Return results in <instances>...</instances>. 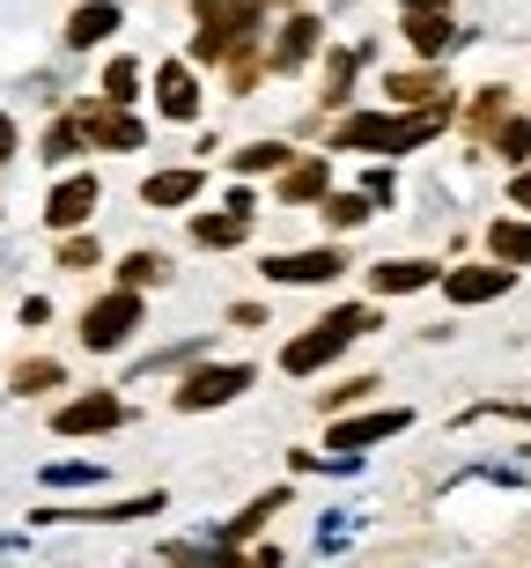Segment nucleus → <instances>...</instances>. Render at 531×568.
I'll return each mask as SVG.
<instances>
[{
    "label": "nucleus",
    "instance_id": "nucleus-1",
    "mask_svg": "<svg viewBox=\"0 0 531 568\" xmlns=\"http://www.w3.org/2000/svg\"><path fill=\"white\" fill-rule=\"evenodd\" d=\"M450 119V104H421V111H361V119H340L333 141L340 148H369V155H406V148H421L428 133Z\"/></svg>",
    "mask_w": 531,
    "mask_h": 568
},
{
    "label": "nucleus",
    "instance_id": "nucleus-2",
    "mask_svg": "<svg viewBox=\"0 0 531 568\" xmlns=\"http://www.w3.org/2000/svg\"><path fill=\"white\" fill-rule=\"evenodd\" d=\"M355 333H377V311H369V303H340V311H325L303 339L280 347V369H288V377H310V369H325L333 355H347Z\"/></svg>",
    "mask_w": 531,
    "mask_h": 568
},
{
    "label": "nucleus",
    "instance_id": "nucleus-3",
    "mask_svg": "<svg viewBox=\"0 0 531 568\" xmlns=\"http://www.w3.org/2000/svg\"><path fill=\"white\" fill-rule=\"evenodd\" d=\"M141 333V295L119 281L111 295H96L82 311V347H96V355H111V347H126V339Z\"/></svg>",
    "mask_w": 531,
    "mask_h": 568
},
{
    "label": "nucleus",
    "instance_id": "nucleus-4",
    "mask_svg": "<svg viewBox=\"0 0 531 568\" xmlns=\"http://www.w3.org/2000/svg\"><path fill=\"white\" fill-rule=\"evenodd\" d=\"M333 274H347L340 244H318V252H274V258H266V281H280V288H325Z\"/></svg>",
    "mask_w": 531,
    "mask_h": 568
},
{
    "label": "nucleus",
    "instance_id": "nucleus-5",
    "mask_svg": "<svg viewBox=\"0 0 531 568\" xmlns=\"http://www.w3.org/2000/svg\"><path fill=\"white\" fill-rule=\"evenodd\" d=\"M236 392H252V362H222V369H200V377H185V384H177V414L229 406Z\"/></svg>",
    "mask_w": 531,
    "mask_h": 568
},
{
    "label": "nucleus",
    "instance_id": "nucleus-6",
    "mask_svg": "<svg viewBox=\"0 0 531 568\" xmlns=\"http://www.w3.org/2000/svg\"><path fill=\"white\" fill-rule=\"evenodd\" d=\"M119 422H126V399H119V392H82V399H67L60 414H52L60 436H111Z\"/></svg>",
    "mask_w": 531,
    "mask_h": 568
},
{
    "label": "nucleus",
    "instance_id": "nucleus-7",
    "mask_svg": "<svg viewBox=\"0 0 531 568\" xmlns=\"http://www.w3.org/2000/svg\"><path fill=\"white\" fill-rule=\"evenodd\" d=\"M82 141L111 148V155H133V148L149 141V133H141V119H133L126 104H111V97H104V104H89V111H82Z\"/></svg>",
    "mask_w": 531,
    "mask_h": 568
},
{
    "label": "nucleus",
    "instance_id": "nucleus-8",
    "mask_svg": "<svg viewBox=\"0 0 531 568\" xmlns=\"http://www.w3.org/2000/svg\"><path fill=\"white\" fill-rule=\"evenodd\" d=\"M89 214H96V178H82V170H74V178H60V185H52V200H44V222H52V230H82Z\"/></svg>",
    "mask_w": 531,
    "mask_h": 568
},
{
    "label": "nucleus",
    "instance_id": "nucleus-9",
    "mask_svg": "<svg viewBox=\"0 0 531 568\" xmlns=\"http://www.w3.org/2000/svg\"><path fill=\"white\" fill-rule=\"evenodd\" d=\"M413 422V414H406V406H391V414H361V422H333V450H340V458H355V450H369V443H384V436H399V428Z\"/></svg>",
    "mask_w": 531,
    "mask_h": 568
},
{
    "label": "nucleus",
    "instance_id": "nucleus-10",
    "mask_svg": "<svg viewBox=\"0 0 531 568\" xmlns=\"http://www.w3.org/2000/svg\"><path fill=\"white\" fill-rule=\"evenodd\" d=\"M510 266L494 258V266H458V274H443V295L450 303H494V295H510Z\"/></svg>",
    "mask_w": 531,
    "mask_h": 568
},
{
    "label": "nucleus",
    "instance_id": "nucleus-11",
    "mask_svg": "<svg viewBox=\"0 0 531 568\" xmlns=\"http://www.w3.org/2000/svg\"><path fill=\"white\" fill-rule=\"evenodd\" d=\"M155 104H163V119H200V82H192V67L185 60H171L163 74H155Z\"/></svg>",
    "mask_w": 531,
    "mask_h": 568
},
{
    "label": "nucleus",
    "instance_id": "nucleus-12",
    "mask_svg": "<svg viewBox=\"0 0 531 568\" xmlns=\"http://www.w3.org/2000/svg\"><path fill=\"white\" fill-rule=\"evenodd\" d=\"M406 44H413L421 60H443L450 44H458V22H450L443 8H413V16H406Z\"/></svg>",
    "mask_w": 531,
    "mask_h": 568
},
{
    "label": "nucleus",
    "instance_id": "nucleus-13",
    "mask_svg": "<svg viewBox=\"0 0 531 568\" xmlns=\"http://www.w3.org/2000/svg\"><path fill=\"white\" fill-rule=\"evenodd\" d=\"M325 192H333V170H325V155L280 163V200H288V207H310V200H325Z\"/></svg>",
    "mask_w": 531,
    "mask_h": 568
},
{
    "label": "nucleus",
    "instance_id": "nucleus-14",
    "mask_svg": "<svg viewBox=\"0 0 531 568\" xmlns=\"http://www.w3.org/2000/svg\"><path fill=\"white\" fill-rule=\"evenodd\" d=\"M318 16H288V30H280V44L274 52H266V67H280V74H296L303 60H310V52H318Z\"/></svg>",
    "mask_w": 531,
    "mask_h": 568
},
{
    "label": "nucleus",
    "instance_id": "nucleus-15",
    "mask_svg": "<svg viewBox=\"0 0 531 568\" xmlns=\"http://www.w3.org/2000/svg\"><path fill=\"white\" fill-rule=\"evenodd\" d=\"M252 236V214L244 207H222V214H192V244H207V252H229Z\"/></svg>",
    "mask_w": 531,
    "mask_h": 568
},
{
    "label": "nucleus",
    "instance_id": "nucleus-16",
    "mask_svg": "<svg viewBox=\"0 0 531 568\" xmlns=\"http://www.w3.org/2000/svg\"><path fill=\"white\" fill-rule=\"evenodd\" d=\"M111 30H119V8H111V0H82V8L67 16V44H74V52H89V44H104Z\"/></svg>",
    "mask_w": 531,
    "mask_h": 568
},
{
    "label": "nucleus",
    "instance_id": "nucleus-17",
    "mask_svg": "<svg viewBox=\"0 0 531 568\" xmlns=\"http://www.w3.org/2000/svg\"><path fill=\"white\" fill-rule=\"evenodd\" d=\"M428 281H436L428 258H384V266H369V288L377 295H413V288H428Z\"/></svg>",
    "mask_w": 531,
    "mask_h": 568
},
{
    "label": "nucleus",
    "instance_id": "nucleus-18",
    "mask_svg": "<svg viewBox=\"0 0 531 568\" xmlns=\"http://www.w3.org/2000/svg\"><path fill=\"white\" fill-rule=\"evenodd\" d=\"M141 200L149 207H192L200 200V170H155L149 185H141Z\"/></svg>",
    "mask_w": 531,
    "mask_h": 568
},
{
    "label": "nucleus",
    "instance_id": "nucleus-19",
    "mask_svg": "<svg viewBox=\"0 0 531 568\" xmlns=\"http://www.w3.org/2000/svg\"><path fill=\"white\" fill-rule=\"evenodd\" d=\"M361 60H369V44H347V52H333V60H325V97H318L325 111H340V104H347V89H355Z\"/></svg>",
    "mask_w": 531,
    "mask_h": 568
},
{
    "label": "nucleus",
    "instance_id": "nucleus-20",
    "mask_svg": "<svg viewBox=\"0 0 531 568\" xmlns=\"http://www.w3.org/2000/svg\"><path fill=\"white\" fill-rule=\"evenodd\" d=\"M384 89H391V97H399L406 111H421V104H450V89L436 82L428 67H421V74H391V82H384Z\"/></svg>",
    "mask_w": 531,
    "mask_h": 568
},
{
    "label": "nucleus",
    "instance_id": "nucleus-21",
    "mask_svg": "<svg viewBox=\"0 0 531 568\" xmlns=\"http://www.w3.org/2000/svg\"><path fill=\"white\" fill-rule=\"evenodd\" d=\"M488 252L502 258V266H531V222H494Z\"/></svg>",
    "mask_w": 531,
    "mask_h": 568
},
{
    "label": "nucleus",
    "instance_id": "nucleus-22",
    "mask_svg": "<svg viewBox=\"0 0 531 568\" xmlns=\"http://www.w3.org/2000/svg\"><path fill=\"white\" fill-rule=\"evenodd\" d=\"M502 119H510V89H480V97L466 104V126H472V141H480V133H494Z\"/></svg>",
    "mask_w": 531,
    "mask_h": 568
},
{
    "label": "nucleus",
    "instance_id": "nucleus-23",
    "mask_svg": "<svg viewBox=\"0 0 531 568\" xmlns=\"http://www.w3.org/2000/svg\"><path fill=\"white\" fill-rule=\"evenodd\" d=\"M369 207H377L369 192H325V222H333V230H361Z\"/></svg>",
    "mask_w": 531,
    "mask_h": 568
},
{
    "label": "nucleus",
    "instance_id": "nucleus-24",
    "mask_svg": "<svg viewBox=\"0 0 531 568\" xmlns=\"http://www.w3.org/2000/svg\"><path fill=\"white\" fill-rule=\"evenodd\" d=\"M274 509H288V495H280V487H274V495H258V503L244 509V517H236L229 531H222V547H244V539H252V531L266 525V517H274Z\"/></svg>",
    "mask_w": 531,
    "mask_h": 568
},
{
    "label": "nucleus",
    "instance_id": "nucleus-25",
    "mask_svg": "<svg viewBox=\"0 0 531 568\" xmlns=\"http://www.w3.org/2000/svg\"><path fill=\"white\" fill-rule=\"evenodd\" d=\"M60 384H67L60 362H22L16 377H8V392H60Z\"/></svg>",
    "mask_w": 531,
    "mask_h": 568
},
{
    "label": "nucleus",
    "instance_id": "nucleus-26",
    "mask_svg": "<svg viewBox=\"0 0 531 568\" xmlns=\"http://www.w3.org/2000/svg\"><path fill=\"white\" fill-rule=\"evenodd\" d=\"M104 97H111V104H133V97H141V67H133V60H111L104 67Z\"/></svg>",
    "mask_w": 531,
    "mask_h": 568
},
{
    "label": "nucleus",
    "instance_id": "nucleus-27",
    "mask_svg": "<svg viewBox=\"0 0 531 568\" xmlns=\"http://www.w3.org/2000/svg\"><path fill=\"white\" fill-rule=\"evenodd\" d=\"M82 119H60V126H52V133H44V155H52V163H67V155H82Z\"/></svg>",
    "mask_w": 531,
    "mask_h": 568
},
{
    "label": "nucleus",
    "instance_id": "nucleus-28",
    "mask_svg": "<svg viewBox=\"0 0 531 568\" xmlns=\"http://www.w3.org/2000/svg\"><path fill=\"white\" fill-rule=\"evenodd\" d=\"M488 141L502 148V155H510V163H524V155H531V126H524V119H502V126H494Z\"/></svg>",
    "mask_w": 531,
    "mask_h": 568
},
{
    "label": "nucleus",
    "instance_id": "nucleus-29",
    "mask_svg": "<svg viewBox=\"0 0 531 568\" xmlns=\"http://www.w3.org/2000/svg\"><path fill=\"white\" fill-rule=\"evenodd\" d=\"M258 74H266V60L236 44V52H229V89H236V97H252V82H258Z\"/></svg>",
    "mask_w": 531,
    "mask_h": 568
},
{
    "label": "nucleus",
    "instance_id": "nucleus-30",
    "mask_svg": "<svg viewBox=\"0 0 531 568\" xmlns=\"http://www.w3.org/2000/svg\"><path fill=\"white\" fill-rule=\"evenodd\" d=\"M119 281H126V288H155V281H163V258H155V252H133L126 266H119Z\"/></svg>",
    "mask_w": 531,
    "mask_h": 568
},
{
    "label": "nucleus",
    "instance_id": "nucleus-31",
    "mask_svg": "<svg viewBox=\"0 0 531 568\" xmlns=\"http://www.w3.org/2000/svg\"><path fill=\"white\" fill-rule=\"evenodd\" d=\"M229 163L236 170H280V163H288V148H280V141H252L244 155H229Z\"/></svg>",
    "mask_w": 531,
    "mask_h": 568
},
{
    "label": "nucleus",
    "instance_id": "nucleus-32",
    "mask_svg": "<svg viewBox=\"0 0 531 568\" xmlns=\"http://www.w3.org/2000/svg\"><path fill=\"white\" fill-rule=\"evenodd\" d=\"M96 465H44V487H89Z\"/></svg>",
    "mask_w": 531,
    "mask_h": 568
},
{
    "label": "nucleus",
    "instance_id": "nucleus-33",
    "mask_svg": "<svg viewBox=\"0 0 531 568\" xmlns=\"http://www.w3.org/2000/svg\"><path fill=\"white\" fill-rule=\"evenodd\" d=\"M60 266H96V244H89V236H67V244H60Z\"/></svg>",
    "mask_w": 531,
    "mask_h": 568
},
{
    "label": "nucleus",
    "instance_id": "nucleus-34",
    "mask_svg": "<svg viewBox=\"0 0 531 568\" xmlns=\"http://www.w3.org/2000/svg\"><path fill=\"white\" fill-rule=\"evenodd\" d=\"M510 200H517V207H524V214H531V163H524V170H517V185H510Z\"/></svg>",
    "mask_w": 531,
    "mask_h": 568
},
{
    "label": "nucleus",
    "instance_id": "nucleus-35",
    "mask_svg": "<svg viewBox=\"0 0 531 568\" xmlns=\"http://www.w3.org/2000/svg\"><path fill=\"white\" fill-rule=\"evenodd\" d=\"M8 155H16V119L0 111V163H8Z\"/></svg>",
    "mask_w": 531,
    "mask_h": 568
},
{
    "label": "nucleus",
    "instance_id": "nucleus-36",
    "mask_svg": "<svg viewBox=\"0 0 531 568\" xmlns=\"http://www.w3.org/2000/svg\"><path fill=\"white\" fill-rule=\"evenodd\" d=\"M406 8H443V0H406Z\"/></svg>",
    "mask_w": 531,
    "mask_h": 568
},
{
    "label": "nucleus",
    "instance_id": "nucleus-37",
    "mask_svg": "<svg viewBox=\"0 0 531 568\" xmlns=\"http://www.w3.org/2000/svg\"><path fill=\"white\" fill-rule=\"evenodd\" d=\"M258 8H266V0H258Z\"/></svg>",
    "mask_w": 531,
    "mask_h": 568
}]
</instances>
